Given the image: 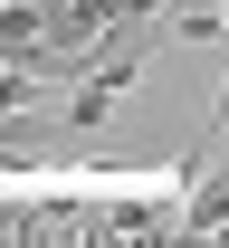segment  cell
Segmentation results:
<instances>
[{
  "instance_id": "1",
  "label": "cell",
  "mask_w": 229,
  "mask_h": 248,
  "mask_svg": "<svg viewBox=\"0 0 229 248\" xmlns=\"http://www.w3.org/2000/svg\"><path fill=\"white\" fill-rule=\"evenodd\" d=\"M153 29H163V19H124V29H105V48L86 58L76 95H67V134H96V124L115 115V95L143 77V48H153Z\"/></svg>"
},
{
  "instance_id": "2",
  "label": "cell",
  "mask_w": 229,
  "mask_h": 248,
  "mask_svg": "<svg viewBox=\"0 0 229 248\" xmlns=\"http://www.w3.org/2000/svg\"><path fill=\"white\" fill-rule=\"evenodd\" d=\"M182 239H229V153H210L200 191L182 201Z\"/></svg>"
},
{
  "instance_id": "3",
  "label": "cell",
  "mask_w": 229,
  "mask_h": 248,
  "mask_svg": "<svg viewBox=\"0 0 229 248\" xmlns=\"http://www.w3.org/2000/svg\"><path fill=\"white\" fill-rule=\"evenodd\" d=\"M38 95H48V77H38V67H0V105H10V115H29Z\"/></svg>"
}]
</instances>
